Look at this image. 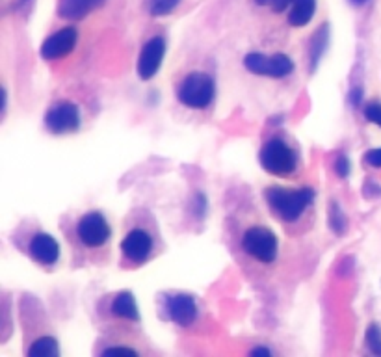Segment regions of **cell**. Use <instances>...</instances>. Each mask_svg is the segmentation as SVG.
<instances>
[{
	"mask_svg": "<svg viewBox=\"0 0 381 357\" xmlns=\"http://www.w3.org/2000/svg\"><path fill=\"white\" fill-rule=\"evenodd\" d=\"M315 199V192L311 188L301 190H288V188H270L266 190V201L271 211L285 221H296L305 212V209Z\"/></svg>",
	"mask_w": 381,
	"mask_h": 357,
	"instance_id": "cell-1",
	"label": "cell"
},
{
	"mask_svg": "<svg viewBox=\"0 0 381 357\" xmlns=\"http://www.w3.org/2000/svg\"><path fill=\"white\" fill-rule=\"evenodd\" d=\"M214 93L216 84L212 81V76H209L206 73H192L179 86L177 97L188 108L201 110V108H206L211 105L212 99H214Z\"/></svg>",
	"mask_w": 381,
	"mask_h": 357,
	"instance_id": "cell-2",
	"label": "cell"
},
{
	"mask_svg": "<svg viewBox=\"0 0 381 357\" xmlns=\"http://www.w3.org/2000/svg\"><path fill=\"white\" fill-rule=\"evenodd\" d=\"M261 164L271 175H291L296 170V155L291 146L283 141L281 138H271L266 141L261 151Z\"/></svg>",
	"mask_w": 381,
	"mask_h": 357,
	"instance_id": "cell-3",
	"label": "cell"
},
{
	"mask_svg": "<svg viewBox=\"0 0 381 357\" xmlns=\"http://www.w3.org/2000/svg\"><path fill=\"white\" fill-rule=\"evenodd\" d=\"M242 247L259 262H274L277 257V237L266 227H251L242 238Z\"/></svg>",
	"mask_w": 381,
	"mask_h": 357,
	"instance_id": "cell-4",
	"label": "cell"
},
{
	"mask_svg": "<svg viewBox=\"0 0 381 357\" xmlns=\"http://www.w3.org/2000/svg\"><path fill=\"white\" fill-rule=\"evenodd\" d=\"M244 66L247 71L261 76H271V78H283V76L291 75L294 69V64L288 56L285 54H274L264 56L261 52H251L246 56Z\"/></svg>",
	"mask_w": 381,
	"mask_h": 357,
	"instance_id": "cell-5",
	"label": "cell"
},
{
	"mask_svg": "<svg viewBox=\"0 0 381 357\" xmlns=\"http://www.w3.org/2000/svg\"><path fill=\"white\" fill-rule=\"evenodd\" d=\"M78 238L84 246L88 247H100L110 240V226L106 218L100 212H88L78 221L76 227Z\"/></svg>",
	"mask_w": 381,
	"mask_h": 357,
	"instance_id": "cell-6",
	"label": "cell"
},
{
	"mask_svg": "<svg viewBox=\"0 0 381 357\" xmlns=\"http://www.w3.org/2000/svg\"><path fill=\"white\" fill-rule=\"evenodd\" d=\"M45 125L54 134H66L73 132L81 125V112L78 106L69 101L56 103L45 116Z\"/></svg>",
	"mask_w": 381,
	"mask_h": 357,
	"instance_id": "cell-7",
	"label": "cell"
},
{
	"mask_svg": "<svg viewBox=\"0 0 381 357\" xmlns=\"http://www.w3.org/2000/svg\"><path fill=\"white\" fill-rule=\"evenodd\" d=\"M164 52H166V41H164V37L156 35V37L147 41L140 54V60H138V75H140L141 81H151L158 73Z\"/></svg>",
	"mask_w": 381,
	"mask_h": 357,
	"instance_id": "cell-8",
	"label": "cell"
},
{
	"mask_svg": "<svg viewBox=\"0 0 381 357\" xmlns=\"http://www.w3.org/2000/svg\"><path fill=\"white\" fill-rule=\"evenodd\" d=\"M121 252L129 261L141 264L149 259L151 252H153V238L143 229H132L121 242Z\"/></svg>",
	"mask_w": 381,
	"mask_h": 357,
	"instance_id": "cell-9",
	"label": "cell"
},
{
	"mask_svg": "<svg viewBox=\"0 0 381 357\" xmlns=\"http://www.w3.org/2000/svg\"><path fill=\"white\" fill-rule=\"evenodd\" d=\"M76 40H78V34H76L75 28H64V30L56 32L50 37H47L41 45V56L45 60H58V58H64V56L69 54L76 45Z\"/></svg>",
	"mask_w": 381,
	"mask_h": 357,
	"instance_id": "cell-10",
	"label": "cell"
},
{
	"mask_svg": "<svg viewBox=\"0 0 381 357\" xmlns=\"http://www.w3.org/2000/svg\"><path fill=\"white\" fill-rule=\"evenodd\" d=\"M168 315L175 324L188 327L197 317L196 300L190 294H175L168 298Z\"/></svg>",
	"mask_w": 381,
	"mask_h": 357,
	"instance_id": "cell-11",
	"label": "cell"
},
{
	"mask_svg": "<svg viewBox=\"0 0 381 357\" xmlns=\"http://www.w3.org/2000/svg\"><path fill=\"white\" fill-rule=\"evenodd\" d=\"M30 255L34 257L35 261L41 262V264H54L60 257V246L54 238L50 235H45V233H40L35 235L30 242Z\"/></svg>",
	"mask_w": 381,
	"mask_h": 357,
	"instance_id": "cell-12",
	"label": "cell"
},
{
	"mask_svg": "<svg viewBox=\"0 0 381 357\" xmlns=\"http://www.w3.org/2000/svg\"><path fill=\"white\" fill-rule=\"evenodd\" d=\"M102 4L105 0H60L58 16L64 19H82Z\"/></svg>",
	"mask_w": 381,
	"mask_h": 357,
	"instance_id": "cell-13",
	"label": "cell"
},
{
	"mask_svg": "<svg viewBox=\"0 0 381 357\" xmlns=\"http://www.w3.org/2000/svg\"><path fill=\"white\" fill-rule=\"evenodd\" d=\"M112 312L119 318H127V320H138V307H136L134 296L131 292H119L114 302H112Z\"/></svg>",
	"mask_w": 381,
	"mask_h": 357,
	"instance_id": "cell-14",
	"label": "cell"
},
{
	"mask_svg": "<svg viewBox=\"0 0 381 357\" xmlns=\"http://www.w3.org/2000/svg\"><path fill=\"white\" fill-rule=\"evenodd\" d=\"M316 10V0H296L292 6L291 16H288V23L292 26H305L309 21L312 19Z\"/></svg>",
	"mask_w": 381,
	"mask_h": 357,
	"instance_id": "cell-15",
	"label": "cell"
},
{
	"mask_svg": "<svg viewBox=\"0 0 381 357\" xmlns=\"http://www.w3.org/2000/svg\"><path fill=\"white\" fill-rule=\"evenodd\" d=\"M327 47V26H320L311 37V51H309V62H311V71L318 66L322 54Z\"/></svg>",
	"mask_w": 381,
	"mask_h": 357,
	"instance_id": "cell-16",
	"label": "cell"
},
{
	"mask_svg": "<svg viewBox=\"0 0 381 357\" xmlns=\"http://www.w3.org/2000/svg\"><path fill=\"white\" fill-rule=\"evenodd\" d=\"M58 353H60V348H58V342L54 337H40L28 350V356L40 357H54Z\"/></svg>",
	"mask_w": 381,
	"mask_h": 357,
	"instance_id": "cell-17",
	"label": "cell"
},
{
	"mask_svg": "<svg viewBox=\"0 0 381 357\" xmlns=\"http://www.w3.org/2000/svg\"><path fill=\"white\" fill-rule=\"evenodd\" d=\"M346 223L348 220L346 216L342 214L341 206L333 201L332 209H329V226H332V229L336 233V235H342V233L346 231Z\"/></svg>",
	"mask_w": 381,
	"mask_h": 357,
	"instance_id": "cell-18",
	"label": "cell"
},
{
	"mask_svg": "<svg viewBox=\"0 0 381 357\" xmlns=\"http://www.w3.org/2000/svg\"><path fill=\"white\" fill-rule=\"evenodd\" d=\"M181 0H149V11L151 16L162 17L168 16L171 11L175 10Z\"/></svg>",
	"mask_w": 381,
	"mask_h": 357,
	"instance_id": "cell-19",
	"label": "cell"
},
{
	"mask_svg": "<svg viewBox=\"0 0 381 357\" xmlns=\"http://www.w3.org/2000/svg\"><path fill=\"white\" fill-rule=\"evenodd\" d=\"M365 341H366V346H368V350H370L372 353L381 356V327L380 326L370 324L368 329H366Z\"/></svg>",
	"mask_w": 381,
	"mask_h": 357,
	"instance_id": "cell-20",
	"label": "cell"
},
{
	"mask_svg": "<svg viewBox=\"0 0 381 357\" xmlns=\"http://www.w3.org/2000/svg\"><path fill=\"white\" fill-rule=\"evenodd\" d=\"M363 114H365L366 121H370V123H374V125H377L381 129V103L380 101L368 103V105L365 106Z\"/></svg>",
	"mask_w": 381,
	"mask_h": 357,
	"instance_id": "cell-21",
	"label": "cell"
},
{
	"mask_svg": "<svg viewBox=\"0 0 381 357\" xmlns=\"http://www.w3.org/2000/svg\"><path fill=\"white\" fill-rule=\"evenodd\" d=\"M296 0H257V4L268 6L274 11H283L285 8H288L291 4H294Z\"/></svg>",
	"mask_w": 381,
	"mask_h": 357,
	"instance_id": "cell-22",
	"label": "cell"
},
{
	"mask_svg": "<svg viewBox=\"0 0 381 357\" xmlns=\"http://www.w3.org/2000/svg\"><path fill=\"white\" fill-rule=\"evenodd\" d=\"M365 164L370 168H381V147L377 149H370L365 155Z\"/></svg>",
	"mask_w": 381,
	"mask_h": 357,
	"instance_id": "cell-23",
	"label": "cell"
},
{
	"mask_svg": "<svg viewBox=\"0 0 381 357\" xmlns=\"http://www.w3.org/2000/svg\"><path fill=\"white\" fill-rule=\"evenodd\" d=\"M335 170H336V175L342 177V179L350 175V160H348L346 156H339V158H336Z\"/></svg>",
	"mask_w": 381,
	"mask_h": 357,
	"instance_id": "cell-24",
	"label": "cell"
},
{
	"mask_svg": "<svg viewBox=\"0 0 381 357\" xmlns=\"http://www.w3.org/2000/svg\"><path fill=\"white\" fill-rule=\"evenodd\" d=\"M105 353H129V356H136V350H132V348H125V346H119V348H106Z\"/></svg>",
	"mask_w": 381,
	"mask_h": 357,
	"instance_id": "cell-25",
	"label": "cell"
},
{
	"mask_svg": "<svg viewBox=\"0 0 381 357\" xmlns=\"http://www.w3.org/2000/svg\"><path fill=\"white\" fill-rule=\"evenodd\" d=\"M251 356H271L270 348H253L251 350Z\"/></svg>",
	"mask_w": 381,
	"mask_h": 357,
	"instance_id": "cell-26",
	"label": "cell"
},
{
	"mask_svg": "<svg viewBox=\"0 0 381 357\" xmlns=\"http://www.w3.org/2000/svg\"><path fill=\"white\" fill-rule=\"evenodd\" d=\"M351 4L353 6H363V4H366V2H368V0H350Z\"/></svg>",
	"mask_w": 381,
	"mask_h": 357,
	"instance_id": "cell-27",
	"label": "cell"
}]
</instances>
